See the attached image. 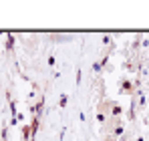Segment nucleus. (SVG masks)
Listing matches in <instances>:
<instances>
[]
</instances>
